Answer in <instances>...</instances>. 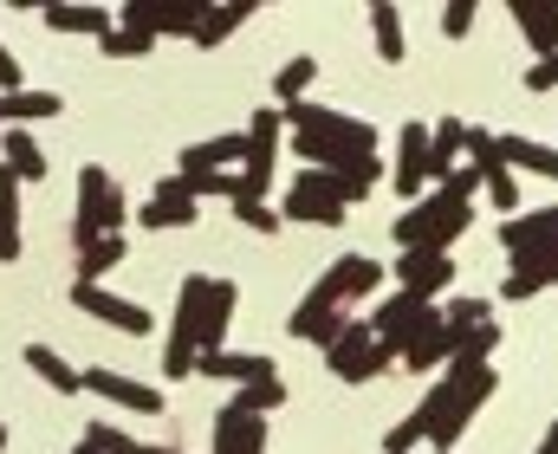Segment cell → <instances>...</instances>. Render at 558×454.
I'll list each match as a JSON object with an SVG mask.
<instances>
[{
	"label": "cell",
	"mask_w": 558,
	"mask_h": 454,
	"mask_svg": "<svg viewBox=\"0 0 558 454\" xmlns=\"http://www.w3.org/2000/svg\"><path fill=\"white\" fill-rule=\"evenodd\" d=\"M279 124L292 131L286 144L299 150L305 169H331V175H344L351 162H364V156H377V131L364 124V118H344V111H331V105H292V111H279Z\"/></svg>",
	"instance_id": "1"
},
{
	"label": "cell",
	"mask_w": 558,
	"mask_h": 454,
	"mask_svg": "<svg viewBox=\"0 0 558 454\" xmlns=\"http://www.w3.org/2000/svg\"><path fill=\"white\" fill-rule=\"evenodd\" d=\"M26 370H33L39 383H52L59 396H78V390H85V370H72L52 344H26Z\"/></svg>",
	"instance_id": "24"
},
{
	"label": "cell",
	"mask_w": 558,
	"mask_h": 454,
	"mask_svg": "<svg viewBox=\"0 0 558 454\" xmlns=\"http://www.w3.org/2000/svg\"><path fill=\"white\" fill-rule=\"evenodd\" d=\"M494 344H500V324L454 331V364H494Z\"/></svg>",
	"instance_id": "34"
},
{
	"label": "cell",
	"mask_w": 558,
	"mask_h": 454,
	"mask_svg": "<svg viewBox=\"0 0 558 454\" xmlns=\"http://www.w3.org/2000/svg\"><path fill=\"white\" fill-rule=\"evenodd\" d=\"M228 403H234L241 416H274L279 403H286V383H279V377H267V383H247V390H234Z\"/></svg>",
	"instance_id": "33"
},
{
	"label": "cell",
	"mask_w": 558,
	"mask_h": 454,
	"mask_svg": "<svg viewBox=\"0 0 558 454\" xmlns=\"http://www.w3.org/2000/svg\"><path fill=\"white\" fill-rule=\"evenodd\" d=\"M397 364H410V370H435V364H454V331H448V324H428L416 344H410V351L397 357Z\"/></svg>",
	"instance_id": "28"
},
{
	"label": "cell",
	"mask_w": 558,
	"mask_h": 454,
	"mask_svg": "<svg viewBox=\"0 0 558 454\" xmlns=\"http://www.w3.org/2000/svg\"><path fill=\"white\" fill-rule=\"evenodd\" d=\"M0 454H7V429H0Z\"/></svg>",
	"instance_id": "47"
},
{
	"label": "cell",
	"mask_w": 558,
	"mask_h": 454,
	"mask_svg": "<svg viewBox=\"0 0 558 454\" xmlns=\"http://www.w3.org/2000/svg\"><path fill=\"white\" fill-rule=\"evenodd\" d=\"M338 305H344V299H338V293H331V280L318 273V280H312V293H305V299H299V311H292V338L325 344V338L344 324V311H338Z\"/></svg>",
	"instance_id": "11"
},
{
	"label": "cell",
	"mask_w": 558,
	"mask_h": 454,
	"mask_svg": "<svg viewBox=\"0 0 558 454\" xmlns=\"http://www.w3.org/2000/svg\"><path fill=\"white\" fill-rule=\"evenodd\" d=\"M0 137H7V131H0Z\"/></svg>",
	"instance_id": "49"
},
{
	"label": "cell",
	"mask_w": 558,
	"mask_h": 454,
	"mask_svg": "<svg viewBox=\"0 0 558 454\" xmlns=\"http://www.w3.org/2000/svg\"><path fill=\"white\" fill-rule=\"evenodd\" d=\"M371 33H377V59H384V65H403V13H397L390 0L371 7Z\"/></svg>",
	"instance_id": "32"
},
{
	"label": "cell",
	"mask_w": 558,
	"mask_h": 454,
	"mask_svg": "<svg viewBox=\"0 0 558 454\" xmlns=\"http://www.w3.org/2000/svg\"><path fill=\"white\" fill-rule=\"evenodd\" d=\"M234 305H241V286L234 280H215L208 286V305H202V351H221L228 324H234Z\"/></svg>",
	"instance_id": "21"
},
{
	"label": "cell",
	"mask_w": 558,
	"mask_h": 454,
	"mask_svg": "<svg viewBox=\"0 0 558 454\" xmlns=\"http://www.w3.org/2000/svg\"><path fill=\"white\" fill-rule=\"evenodd\" d=\"M124 221H131V201H124V188L98 169V162H85L78 169V208H72V247L85 254L92 241H105V234H124Z\"/></svg>",
	"instance_id": "2"
},
{
	"label": "cell",
	"mask_w": 558,
	"mask_h": 454,
	"mask_svg": "<svg viewBox=\"0 0 558 454\" xmlns=\"http://www.w3.org/2000/svg\"><path fill=\"white\" fill-rule=\"evenodd\" d=\"M124 254H131V241H124V234L92 241V247L78 254V286H105V273H118V267H124Z\"/></svg>",
	"instance_id": "25"
},
{
	"label": "cell",
	"mask_w": 558,
	"mask_h": 454,
	"mask_svg": "<svg viewBox=\"0 0 558 454\" xmlns=\"http://www.w3.org/2000/svg\"><path fill=\"white\" fill-rule=\"evenodd\" d=\"M513 26L526 33L533 59H553L558 52V0H513Z\"/></svg>",
	"instance_id": "17"
},
{
	"label": "cell",
	"mask_w": 558,
	"mask_h": 454,
	"mask_svg": "<svg viewBox=\"0 0 558 454\" xmlns=\"http://www.w3.org/2000/svg\"><path fill=\"white\" fill-rule=\"evenodd\" d=\"M461 156H468V124L461 118H441L428 131V182H448L461 169Z\"/></svg>",
	"instance_id": "18"
},
{
	"label": "cell",
	"mask_w": 558,
	"mask_h": 454,
	"mask_svg": "<svg viewBox=\"0 0 558 454\" xmlns=\"http://www.w3.org/2000/svg\"><path fill=\"white\" fill-rule=\"evenodd\" d=\"M208 273H189L182 286H175V324H169V344H162V370L182 383V377H195V357H202V305H208Z\"/></svg>",
	"instance_id": "4"
},
{
	"label": "cell",
	"mask_w": 558,
	"mask_h": 454,
	"mask_svg": "<svg viewBox=\"0 0 558 454\" xmlns=\"http://www.w3.org/2000/svg\"><path fill=\"white\" fill-rule=\"evenodd\" d=\"M85 449L92 454H143V442H131V435L111 429V422H92V429H85Z\"/></svg>",
	"instance_id": "38"
},
{
	"label": "cell",
	"mask_w": 558,
	"mask_h": 454,
	"mask_svg": "<svg viewBox=\"0 0 558 454\" xmlns=\"http://www.w3.org/2000/svg\"><path fill=\"white\" fill-rule=\"evenodd\" d=\"M175 182H182L189 201H208V195H228V201H234V195H241V175H208V169H202V175H182V169H175Z\"/></svg>",
	"instance_id": "36"
},
{
	"label": "cell",
	"mask_w": 558,
	"mask_h": 454,
	"mask_svg": "<svg viewBox=\"0 0 558 454\" xmlns=\"http://www.w3.org/2000/svg\"><path fill=\"white\" fill-rule=\"evenodd\" d=\"M500 247H507V260H513V267L553 260V254H558V201H553V208H539V214H513V221L500 228Z\"/></svg>",
	"instance_id": "7"
},
{
	"label": "cell",
	"mask_w": 558,
	"mask_h": 454,
	"mask_svg": "<svg viewBox=\"0 0 558 454\" xmlns=\"http://www.w3.org/2000/svg\"><path fill=\"white\" fill-rule=\"evenodd\" d=\"M318 351H325V370H331V377H344V383H377V377L397 364V351H390V344H377V331H371V324H357V318H344Z\"/></svg>",
	"instance_id": "3"
},
{
	"label": "cell",
	"mask_w": 558,
	"mask_h": 454,
	"mask_svg": "<svg viewBox=\"0 0 558 454\" xmlns=\"http://www.w3.org/2000/svg\"><path fill=\"white\" fill-rule=\"evenodd\" d=\"M85 390L92 396H105V403H118V409H131V416H162V396L137 383V377H118V370H85Z\"/></svg>",
	"instance_id": "12"
},
{
	"label": "cell",
	"mask_w": 558,
	"mask_h": 454,
	"mask_svg": "<svg viewBox=\"0 0 558 454\" xmlns=\"http://www.w3.org/2000/svg\"><path fill=\"white\" fill-rule=\"evenodd\" d=\"M474 20H481V7H474V0H448V7H441V39H468V33H474Z\"/></svg>",
	"instance_id": "40"
},
{
	"label": "cell",
	"mask_w": 558,
	"mask_h": 454,
	"mask_svg": "<svg viewBox=\"0 0 558 454\" xmlns=\"http://www.w3.org/2000/svg\"><path fill=\"white\" fill-rule=\"evenodd\" d=\"M195 377H215V383H234V390H247V383H267V377H279L274 357H254V351H202L195 357Z\"/></svg>",
	"instance_id": "10"
},
{
	"label": "cell",
	"mask_w": 558,
	"mask_h": 454,
	"mask_svg": "<svg viewBox=\"0 0 558 454\" xmlns=\"http://www.w3.org/2000/svg\"><path fill=\"white\" fill-rule=\"evenodd\" d=\"M247 20H254V0H228V7H208V13H202V26H195V46H208V52H215V46H228V39L247 26Z\"/></svg>",
	"instance_id": "23"
},
{
	"label": "cell",
	"mask_w": 558,
	"mask_h": 454,
	"mask_svg": "<svg viewBox=\"0 0 558 454\" xmlns=\"http://www.w3.org/2000/svg\"><path fill=\"white\" fill-rule=\"evenodd\" d=\"M520 85H526V91H558V52H553V59H533Z\"/></svg>",
	"instance_id": "42"
},
{
	"label": "cell",
	"mask_w": 558,
	"mask_h": 454,
	"mask_svg": "<svg viewBox=\"0 0 558 454\" xmlns=\"http://www.w3.org/2000/svg\"><path fill=\"white\" fill-rule=\"evenodd\" d=\"M0 162H7L20 182H39V175H46V150H39L26 131H7V137H0Z\"/></svg>",
	"instance_id": "31"
},
{
	"label": "cell",
	"mask_w": 558,
	"mask_h": 454,
	"mask_svg": "<svg viewBox=\"0 0 558 454\" xmlns=\"http://www.w3.org/2000/svg\"><path fill=\"white\" fill-rule=\"evenodd\" d=\"M325 280H331V293H338V299L351 305V299H364V293H377V286H384V267H377L371 254H344V260H331V273H325Z\"/></svg>",
	"instance_id": "19"
},
{
	"label": "cell",
	"mask_w": 558,
	"mask_h": 454,
	"mask_svg": "<svg viewBox=\"0 0 558 454\" xmlns=\"http://www.w3.org/2000/svg\"><path fill=\"white\" fill-rule=\"evenodd\" d=\"M72 305H78L85 318L124 331V338H149V311H143L137 299H118V293H105V286H78V280H72Z\"/></svg>",
	"instance_id": "8"
},
{
	"label": "cell",
	"mask_w": 558,
	"mask_h": 454,
	"mask_svg": "<svg viewBox=\"0 0 558 454\" xmlns=\"http://www.w3.org/2000/svg\"><path fill=\"white\" fill-rule=\"evenodd\" d=\"M279 221H299V228H338V221H344V201H331V195H305V188H286Z\"/></svg>",
	"instance_id": "22"
},
{
	"label": "cell",
	"mask_w": 558,
	"mask_h": 454,
	"mask_svg": "<svg viewBox=\"0 0 558 454\" xmlns=\"http://www.w3.org/2000/svg\"><path fill=\"white\" fill-rule=\"evenodd\" d=\"M20 260V175L0 162V267Z\"/></svg>",
	"instance_id": "26"
},
{
	"label": "cell",
	"mask_w": 558,
	"mask_h": 454,
	"mask_svg": "<svg viewBox=\"0 0 558 454\" xmlns=\"http://www.w3.org/2000/svg\"><path fill=\"white\" fill-rule=\"evenodd\" d=\"M59 111H65V98H59V91H39V85H26V91H0V131L52 124Z\"/></svg>",
	"instance_id": "14"
},
{
	"label": "cell",
	"mask_w": 558,
	"mask_h": 454,
	"mask_svg": "<svg viewBox=\"0 0 558 454\" xmlns=\"http://www.w3.org/2000/svg\"><path fill=\"white\" fill-rule=\"evenodd\" d=\"M279 111H254V124H247V156H241V195L234 201H267V188H274V169H279Z\"/></svg>",
	"instance_id": "5"
},
{
	"label": "cell",
	"mask_w": 558,
	"mask_h": 454,
	"mask_svg": "<svg viewBox=\"0 0 558 454\" xmlns=\"http://www.w3.org/2000/svg\"><path fill=\"white\" fill-rule=\"evenodd\" d=\"M487 201H494V208H500L507 221L520 214V175H513L507 162H494V169H487Z\"/></svg>",
	"instance_id": "37"
},
{
	"label": "cell",
	"mask_w": 558,
	"mask_h": 454,
	"mask_svg": "<svg viewBox=\"0 0 558 454\" xmlns=\"http://www.w3.org/2000/svg\"><path fill=\"white\" fill-rule=\"evenodd\" d=\"M137 221L149 228V234H169V228H189V221H195V201L182 195V182H175V175H162V182H156V195H149V201L137 208Z\"/></svg>",
	"instance_id": "15"
},
{
	"label": "cell",
	"mask_w": 558,
	"mask_h": 454,
	"mask_svg": "<svg viewBox=\"0 0 558 454\" xmlns=\"http://www.w3.org/2000/svg\"><path fill=\"white\" fill-rule=\"evenodd\" d=\"M397 280H403V293H422V299H435V293H448L454 286V260L448 254H397Z\"/></svg>",
	"instance_id": "13"
},
{
	"label": "cell",
	"mask_w": 558,
	"mask_h": 454,
	"mask_svg": "<svg viewBox=\"0 0 558 454\" xmlns=\"http://www.w3.org/2000/svg\"><path fill=\"white\" fill-rule=\"evenodd\" d=\"M0 91H26V72H20V59L0 46Z\"/></svg>",
	"instance_id": "44"
},
{
	"label": "cell",
	"mask_w": 558,
	"mask_h": 454,
	"mask_svg": "<svg viewBox=\"0 0 558 454\" xmlns=\"http://www.w3.org/2000/svg\"><path fill=\"white\" fill-rule=\"evenodd\" d=\"M441 324L448 331H474V324H494V311H487V299H454L441 311Z\"/></svg>",
	"instance_id": "39"
},
{
	"label": "cell",
	"mask_w": 558,
	"mask_h": 454,
	"mask_svg": "<svg viewBox=\"0 0 558 454\" xmlns=\"http://www.w3.org/2000/svg\"><path fill=\"white\" fill-rule=\"evenodd\" d=\"M416 449H422V429L410 422V416H403V422L384 435V454H416Z\"/></svg>",
	"instance_id": "43"
},
{
	"label": "cell",
	"mask_w": 558,
	"mask_h": 454,
	"mask_svg": "<svg viewBox=\"0 0 558 454\" xmlns=\"http://www.w3.org/2000/svg\"><path fill=\"white\" fill-rule=\"evenodd\" d=\"M494 150H500V162H507L513 175H546V182H558V150L553 144H539V137H513V131H500Z\"/></svg>",
	"instance_id": "16"
},
{
	"label": "cell",
	"mask_w": 558,
	"mask_h": 454,
	"mask_svg": "<svg viewBox=\"0 0 558 454\" xmlns=\"http://www.w3.org/2000/svg\"><path fill=\"white\" fill-rule=\"evenodd\" d=\"M234 221L254 228V234H279V208L274 201H234Z\"/></svg>",
	"instance_id": "41"
},
{
	"label": "cell",
	"mask_w": 558,
	"mask_h": 454,
	"mask_svg": "<svg viewBox=\"0 0 558 454\" xmlns=\"http://www.w3.org/2000/svg\"><path fill=\"white\" fill-rule=\"evenodd\" d=\"M143 454H175V449H143Z\"/></svg>",
	"instance_id": "46"
},
{
	"label": "cell",
	"mask_w": 558,
	"mask_h": 454,
	"mask_svg": "<svg viewBox=\"0 0 558 454\" xmlns=\"http://www.w3.org/2000/svg\"><path fill=\"white\" fill-rule=\"evenodd\" d=\"M305 85H318V59H286L274 72V111H292V105H305Z\"/></svg>",
	"instance_id": "27"
},
{
	"label": "cell",
	"mask_w": 558,
	"mask_h": 454,
	"mask_svg": "<svg viewBox=\"0 0 558 454\" xmlns=\"http://www.w3.org/2000/svg\"><path fill=\"white\" fill-rule=\"evenodd\" d=\"M390 195H403V201H422V195H428V124H403V131H397Z\"/></svg>",
	"instance_id": "9"
},
{
	"label": "cell",
	"mask_w": 558,
	"mask_h": 454,
	"mask_svg": "<svg viewBox=\"0 0 558 454\" xmlns=\"http://www.w3.org/2000/svg\"><path fill=\"white\" fill-rule=\"evenodd\" d=\"M533 454H558V422L546 429V435H539V449H533Z\"/></svg>",
	"instance_id": "45"
},
{
	"label": "cell",
	"mask_w": 558,
	"mask_h": 454,
	"mask_svg": "<svg viewBox=\"0 0 558 454\" xmlns=\"http://www.w3.org/2000/svg\"><path fill=\"white\" fill-rule=\"evenodd\" d=\"M553 286H558V254L553 260H533V267H513L507 286H500V299H539V293H553Z\"/></svg>",
	"instance_id": "29"
},
{
	"label": "cell",
	"mask_w": 558,
	"mask_h": 454,
	"mask_svg": "<svg viewBox=\"0 0 558 454\" xmlns=\"http://www.w3.org/2000/svg\"><path fill=\"white\" fill-rule=\"evenodd\" d=\"M46 26H52V33H92V39H105L118 20H111L105 7H46Z\"/></svg>",
	"instance_id": "30"
},
{
	"label": "cell",
	"mask_w": 558,
	"mask_h": 454,
	"mask_svg": "<svg viewBox=\"0 0 558 454\" xmlns=\"http://www.w3.org/2000/svg\"><path fill=\"white\" fill-rule=\"evenodd\" d=\"M428 324H441V311L435 299H422V293H390V299L377 305V318H371V331H377V344H390L397 357L416 344Z\"/></svg>",
	"instance_id": "6"
},
{
	"label": "cell",
	"mask_w": 558,
	"mask_h": 454,
	"mask_svg": "<svg viewBox=\"0 0 558 454\" xmlns=\"http://www.w3.org/2000/svg\"><path fill=\"white\" fill-rule=\"evenodd\" d=\"M72 454H92V449H72Z\"/></svg>",
	"instance_id": "48"
},
{
	"label": "cell",
	"mask_w": 558,
	"mask_h": 454,
	"mask_svg": "<svg viewBox=\"0 0 558 454\" xmlns=\"http://www.w3.org/2000/svg\"><path fill=\"white\" fill-rule=\"evenodd\" d=\"M149 46H156V39H149L143 26H124V20H118V26H111L105 39H98V52H105V59H143Z\"/></svg>",
	"instance_id": "35"
},
{
	"label": "cell",
	"mask_w": 558,
	"mask_h": 454,
	"mask_svg": "<svg viewBox=\"0 0 558 454\" xmlns=\"http://www.w3.org/2000/svg\"><path fill=\"white\" fill-rule=\"evenodd\" d=\"M241 156H247V131H241V137L228 131V137H208V144H195V150L182 156V175H202V169H208V175H234Z\"/></svg>",
	"instance_id": "20"
}]
</instances>
